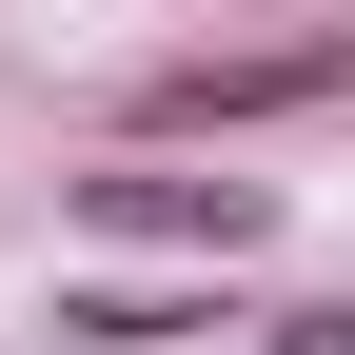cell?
<instances>
[{
	"mask_svg": "<svg viewBox=\"0 0 355 355\" xmlns=\"http://www.w3.org/2000/svg\"><path fill=\"white\" fill-rule=\"evenodd\" d=\"M99 217H139V237H257V178H99Z\"/></svg>",
	"mask_w": 355,
	"mask_h": 355,
	"instance_id": "cell-1",
	"label": "cell"
}]
</instances>
